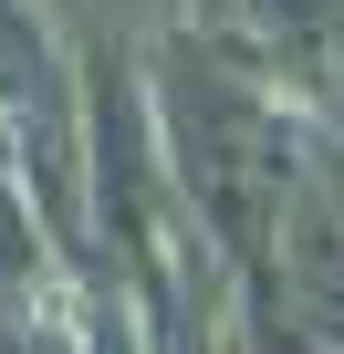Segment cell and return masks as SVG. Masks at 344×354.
Returning <instances> with one entry per match:
<instances>
[{"label":"cell","instance_id":"6da1fadb","mask_svg":"<svg viewBox=\"0 0 344 354\" xmlns=\"http://www.w3.org/2000/svg\"><path fill=\"white\" fill-rule=\"evenodd\" d=\"M178 146H188V167H199V188H209V219L230 230V250L240 261H261V230H271V198L292 188V125L219 63L209 73V53H178Z\"/></svg>","mask_w":344,"mask_h":354},{"label":"cell","instance_id":"7a4b0ae2","mask_svg":"<svg viewBox=\"0 0 344 354\" xmlns=\"http://www.w3.org/2000/svg\"><path fill=\"white\" fill-rule=\"evenodd\" d=\"M0 125H11L32 188L63 198L73 188V104H63V63H53V42L21 0H0Z\"/></svg>","mask_w":344,"mask_h":354},{"label":"cell","instance_id":"3957f363","mask_svg":"<svg viewBox=\"0 0 344 354\" xmlns=\"http://www.w3.org/2000/svg\"><path fill=\"white\" fill-rule=\"evenodd\" d=\"M261 11V32L282 42V53H313L323 63V32H334V0H251Z\"/></svg>","mask_w":344,"mask_h":354}]
</instances>
